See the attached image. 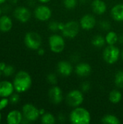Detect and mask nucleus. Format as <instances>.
<instances>
[{"instance_id": "obj_1", "label": "nucleus", "mask_w": 123, "mask_h": 124, "mask_svg": "<svg viewBox=\"0 0 123 124\" xmlns=\"http://www.w3.org/2000/svg\"><path fill=\"white\" fill-rule=\"evenodd\" d=\"M14 90L17 93H23L27 92L32 85V78L30 74L25 71L20 70L16 73L13 80Z\"/></svg>"}, {"instance_id": "obj_2", "label": "nucleus", "mask_w": 123, "mask_h": 124, "mask_svg": "<svg viewBox=\"0 0 123 124\" xmlns=\"http://www.w3.org/2000/svg\"><path fill=\"white\" fill-rule=\"evenodd\" d=\"M70 119L74 124H88L91 122V115L86 109L77 107L71 112Z\"/></svg>"}, {"instance_id": "obj_3", "label": "nucleus", "mask_w": 123, "mask_h": 124, "mask_svg": "<svg viewBox=\"0 0 123 124\" xmlns=\"http://www.w3.org/2000/svg\"><path fill=\"white\" fill-rule=\"evenodd\" d=\"M24 43L28 49L31 50H38L41 46L42 39L38 33L30 31L25 34Z\"/></svg>"}, {"instance_id": "obj_4", "label": "nucleus", "mask_w": 123, "mask_h": 124, "mask_svg": "<svg viewBox=\"0 0 123 124\" xmlns=\"http://www.w3.org/2000/svg\"><path fill=\"white\" fill-rule=\"evenodd\" d=\"M120 52L119 49L115 45H109L103 52L104 60L109 64L115 63L120 57Z\"/></svg>"}, {"instance_id": "obj_5", "label": "nucleus", "mask_w": 123, "mask_h": 124, "mask_svg": "<svg viewBox=\"0 0 123 124\" xmlns=\"http://www.w3.org/2000/svg\"><path fill=\"white\" fill-rule=\"evenodd\" d=\"M22 113L23 115V118L28 120L29 122L36 121L40 116L39 110L35 105L30 103L23 105Z\"/></svg>"}, {"instance_id": "obj_6", "label": "nucleus", "mask_w": 123, "mask_h": 124, "mask_svg": "<svg viewBox=\"0 0 123 124\" xmlns=\"http://www.w3.org/2000/svg\"><path fill=\"white\" fill-rule=\"evenodd\" d=\"M49 46L51 50L54 53L62 52L65 46V43L63 37L57 34L51 35L49 37Z\"/></svg>"}, {"instance_id": "obj_7", "label": "nucleus", "mask_w": 123, "mask_h": 124, "mask_svg": "<svg viewBox=\"0 0 123 124\" xmlns=\"http://www.w3.org/2000/svg\"><path fill=\"white\" fill-rule=\"evenodd\" d=\"M80 25L75 21H70L65 24L63 29L62 30V34L65 37L69 39L75 38L79 33Z\"/></svg>"}, {"instance_id": "obj_8", "label": "nucleus", "mask_w": 123, "mask_h": 124, "mask_svg": "<svg viewBox=\"0 0 123 124\" xmlns=\"http://www.w3.org/2000/svg\"><path fill=\"white\" fill-rule=\"evenodd\" d=\"M83 95L79 90H72L67 95V102L69 105L77 108L80 106L83 102Z\"/></svg>"}, {"instance_id": "obj_9", "label": "nucleus", "mask_w": 123, "mask_h": 124, "mask_svg": "<svg viewBox=\"0 0 123 124\" xmlns=\"http://www.w3.org/2000/svg\"><path fill=\"white\" fill-rule=\"evenodd\" d=\"M13 15L17 21L20 23H26L30 20L31 12L27 7L20 6L15 8L13 12Z\"/></svg>"}, {"instance_id": "obj_10", "label": "nucleus", "mask_w": 123, "mask_h": 124, "mask_svg": "<svg viewBox=\"0 0 123 124\" xmlns=\"http://www.w3.org/2000/svg\"><path fill=\"white\" fill-rule=\"evenodd\" d=\"M34 15L40 21H46L51 16V10L47 6L40 5L35 9Z\"/></svg>"}, {"instance_id": "obj_11", "label": "nucleus", "mask_w": 123, "mask_h": 124, "mask_svg": "<svg viewBox=\"0 0 123 124\" xmlns=\"http://www.w3.org/2000/svg\"><path fill=\"white\" fill-rule=\"evenodd\" d=\"M14 91L13 83L7 80L0 81V97H9L14 93Z\"/></svg>"}, {"instance_id": "obj_12", "label": "nucleus", "mask_w": 123, "mask_h": 124, "mask_svg": "<svg viewBox=\"0 0 123 124\" xmlns=\"http://www.w3.org/2000/svg\"><path fill=\"white\" fill-rule=\"evenodd\" d=\"M49 97L52 103H60L63 100V94L62 89L59 86H53L49 91Z\"/></svg>"}, {"instance_id": "obj_13", "label": "nucleus", "mask_w": 123, "mask_h": 124, "mask_svg": "<svg viewBox=\"0 0 123 124\" xmlns=\"http://www.w3.org/2000/svg\"><path fill=\"white\" fill-rule=\"evenodd\" d=\"M23 119L22 113L17 110H11L7 116V123L8 124H20Z\"/></svg>"}, {"instance_id": "obj_14", "label": "nucleus", "mask_w": 123, "mask_h": 124, "mask_svg": "<svg viewBox=\"0 0 123 124\" xmlns=\"http://www.w3.org/2000/svg\"><path fill=\"white\" fill-rule=\"evenodd\" d=\"M80 25L84 30L92 29L96 25V19L93 15H86L80 19Z\"/></svg>"}, {"instance_id": "obj_15", "label": "nucleus", "mask_w": 123, "mask_h": 124, "mask_svg": "<svg viewBox=\"0 0 123 124\" xmlns=\"http://www.w3.org/2000/svg\"><path fill=\"white\" fill-rule=\"evenodd\" d=\"M57 71L62 76H69L72 72V67L67 61H60L57 64Z\"/></svg>"}, {"instance_id": "obj_16", "label": "nucleus", "mask_w": 123, "mask_h": 124, "mask_svg": "<svg viewBox=\"0 0 123 124\" xmlns=\"http://www.w3.org/2000/svg\"><path fill=\"white\" fill-rule=\"evenodd\" d=\"M12 20L8 15L0 16V31L4 33H7L12 28Z\"/></svg>"}, {"instance_id": "obj_17", "label": "nucleus", "mask_w": 123, "mask_h": 124, "mask_svg": "<svg viewBox=\"0 0 123 124\" xmlns=\"http://www.w3.org/2000/svg\"><path fill=\"white\" fill-rule=\"evenodd\" d=\"M91 72V67L89 64L82 62L78 64L75 68V73L78 76L81 77L88 76Z\"/></svg>"}, {"instance_id": "obj_18", "label": "nucleus", "mask_w": 123, "mask_h": 124, "mask_svg": "<svg viewBox=\"0 0 123 124\" xmlns=\"http://www.w3.org/2000/svg\"><path fill=\"white\" fill-rule=\"evenodd\" d=\"M93 12L97 15H102L107 10V5L102 0H94L91 4Z\"/></svg>"}, {"instance_id": "obj_19", "label": "nucleus", "mask_w": 123, "mask_h": 124, "mask_svg": "<svg viewBox=\"0 0 123 124\" xmlns=\"http://www.w3.org/2000/svg\"><path fill=\"white\" fill-rule=\"evenodd\" d=\"M111 15L117 21H123V4H119L114 6L111 11Z\"/></svg>"}, {"instance_id": "obj_20", "label": "nucleus", "mask_w": 123, "mask_h": 124, "mask_svg": "<svg viewBox=\"0 0 123 124\" xmlns=\"http://www.w3.org/2000/svg\"><path fill=\"white\" fill-rule=\"evenodd\" d=\"M123 98V95L121 94L120 92H119L118 90H113L109 93V101L114 104H117L119 103L121 100Z\"/></svg>"}, {"instance_id": "obj_21", "label": "nucleus", "mask_w": 123, "mask_h": 124, "mask_svg": "<svg viewBox=\"0 0 123 124\" xmlns=\"http://www.w3.org/2000/svg\"><path fill=\"white\" fill-rule=\"evenodd\" d=\"M105 39H106V42L109 45H115L117 43V41H118V36L115 32L109 31L107 34Z\"/></svg>"}, {"instance_id": "obj_22", "label": "nucleus", "mask_w": 123, "mask_h": 124, "mask_svg": "<svg viewBox=\"0 0 123 124\" xmlns=\"http://www.w3.org/2000/svg\"><path fill=\"white\" fill-rule=\"evenodd\" d=\"M101 121L103 124H119L120 123L118 118L114 115H107L104 116Z\"/></svg>"}, {"instance_id": "obj_23", "label": "nucleus", "mask_w": 123, "mask_h": 124, "mask_svg": "<svg viewBox=\"0 0 123 124\" xmlns=\"http://www.w3.org/2000/svg\"><path fill=\"white\" fill-rule=\"evenodd\" d=\"M106 42V39L101 35H97L96 36L94 37V39H92V44L95 46V47H102Z\"/></svg>"}, {"instance_id": "obj_24", "label": "nucleus", "mask_w": 123, "mask_h": 124, "mask_svg": "<svg viewBox=\"0 0 123 124\" xmlns=\"http://www.w3.org/2000/svg\"><path fill=\"white\" fill-rule=\"evenodd\" d=\"M56 119L54 116L50 113H45L42 115L41 117V122L44 124H53L55 123Z\"/></svg>"}, {"instance_id": "obj_25", "label": "nucleus", "mask_w": 123, "mask_h": 124, "mask_svg": "<svg viewBox=\"0 0 123 124\" xmlns=\"http://www.w3.org/2000/svg\"><path fill=\"white\" fill-rule=\"evenodd\" d=\"M115 84L119 88H123V71H118L115 77Z\"/></svg>"}, {"instance_id": "obj_26", "label": "nucleus", "mask_w": 123, "mask_h": 124, "mask_svg": "<svg viewBox=\"0 0 123 124\" xmlns=\"http://www.w3.org/2000/svg\"><path fill=\"white\" fill-rule=\"evenodd\" d=\"M63 3L67 9H72L77 5V0H63Z\"/></svg>"}, {"instance_id": "obj_27", "label": "nucleus", "mask_w": 123, "mask_h": 124, "mask_svg": "<svg viewBox=\"0 0 123 124\" xmlns=\"http://www.w3.org/2000/svg\"><path fill=\"white\" fill-rule=\"evenodd\" d=\"M3 74L8 77V76H11L14 73V68L13 67V65H7L6 68H4V70L2 71Z\"/></svg>"}, {"instance_id": "obj_28", "label": "nucleus", "mask_w": 123, "mask_h": 124, "mask_svg": "<svg viewBox=\"0 0 123 124\" xmlns=\"http://www.w3.org/2000/svg\"><path fill=\"white\" fill-rule=\"evenodd\" d=\"M49 28L51 31L56 32L58 30H60V23H58L57 21H51L49 24Z\"/></svg>"}, {"instance_id": "obj_29", "label": "nucleus", "mask_w": 123, "mask_h": 124, "mask_svg": "<svg viewBox=\"0 0 123 124\" xmlns=\"http://www.w3.org/2000/svg\"><path fill=\"white\" fill-rule=\"evenodd\" d=\"M20 95L18 94V93H13L10 97H9V102L12 105H15L17 104L20 101Z\"/></svg>"}, {"instance_id": "obj_30", "label": "nucleus", "mask_w": 123, "mask_h": 124, "mask_svg": "<svg viewBox=\"0 0 123 124\" xmlns=\"http://www.w3.org/2000/svg\"><path fill=\"white\" fill-rule=\"evenodd\" d=\"M47 81H49V83H50L51 84H57V77L55 74L54 73H50L47 76Z\"/></svg>"}, {"instance_id": "obj_31", "label": "nucleus", "mask_w": 123, "mask_h": 124, "mask_svg": "<svg viewBox=\"0 0 123 124\" xmlns=\"http://www.w3.org/2000/svg\"><path fill=\"white\" fill-rule=\"evenodd\" d=\"M9 100L8 99V97L1 98V100H0V111L6 108L9 105Z\"/></svg>"}, {"instance_id": "obj_32", "label": "nucleus", "mask_w": 123, "mask_h": 124, "mask_svg": "<svg viewBox=\"0 0 123 124\" xmlns=\"http://www.w3.org/2000/svg\"><path fill=\"white\" fill-rule=\"evenodd\" d=\"M100 27L105 31H109L111 28V24L107 20H104L100 23Z\"/></svg>"}, {"instance_id": "obj_33", "label": "nucleus", "mask_w": 123, "mask_h": 124, "mask_svg": "<svg viewBox=\"0 0 123 124\" xmlns=\"http://www.w3.org/2000/svg\"><path fill=\"white\" fill-rule=\"evenodd\" d=\"M90 88H91V86H90V84L88 82H84L81 85V89L84 92H86L89 91Z\"/></svg>"}, {"instance_id": "obj_34", "label": "nucleus", "mask_w": 123, "mask_h": 124, "mask_svg": "<svg viewBox=\"0 0 123 124\" xmlns=\"http://www.w3.org/2000/svg\"><path fill=\"white\" fill-rule=\"evenodd\" d=\"M6 66H7L6 63H4V62H0V70L2 72L4 70V68H6Z\"/></svg>"}, {"instance_id": "obj_35", "label": "nucleus", "mask_w": 123, "mask_h": 124, "mask_svg": "<svg viewBox=\"0 0 123 124\" xmlns=\"http://www.w3.org/2000/svg\"><path fill=\"white\" fill-rule=\"evenodd\" d=\"M37 51H38V54L40 56H42V55H43V54H44V53H45V51H44V49H42V48H41V47H40V48H39V49H38Z\"/></svg>"}, {"instance_id": "obj_36", "label": "nucleus", "mask_w": 123, "mask_h": 124, "mask_svg": "<svg viewBox=\"0 0 123 124\" xmlns=\"http://www.w3.org/2000/svg\"><path fill=\"white\" fill-rule=\"evenodd\" d=\"M58 118H59V120L60 121H62V122H63V121H65V116H63L62 114L59 115V116H58Z\"/></svg>"}, {"instance_id": "obj_37", "label": "nucleus", "mask_w": 123, "mask_h": 124, "mask_svg": "<svg viewBox=\"0 0 123 124\" xmlns=\"http://www.w3.org/2000/svg\"><path fill=\"white\" fill-rule=\"evenodd\" d=\"M118 40H119V41H120L121 44H123V34L120 36V38L118 39Z\"/></svg>"}, {"instance_id": "obj_38", "label": "nucleus", "mask_w": 123, "mask_h": 124, "mask_svg": "<svg viewBox=\"0 0 123 124\" xmlns=\"http://www.w3.org/2000/svg\"><path fill=\"white\" fill-rule=\"evenodd\" d=\"M38 1H40V2H41V3L45 4V3H47V2L50 1L51 0H38Z\"/></svg>"}, {"instance_id": "obj_39", "label": "nucleus", "mask_w": 123, "mask_h": 124, "mask_svg": "<svg viewBox=\"0 0 123 124\" xmlns=\"http://www.w3.org/2000/svg\"><path fill=\"white\" fill-rule=\"evenodd\" d=\"M39 113H40V115H43L45 113V110L43 109L39 110Z\"/></svg>"}, {"instance_id": "obj_40", "label": "nucleus", "mask_w": 123, "mask_h": 124, "mask_svg": "<svg viewBox=\"0 0 123 124\" xmlns=\"http://www.w3.org/2000/svg\"><path fill=\"white\" fill-rule=\"evenodd\" d=\"M88 1V0H80V1L81 3H83V4L86 3V2H87Z\"/></svg>"}, {"instance_id": "obj_41", "label": "nucleus", "mask_w": 123, "mask_h": 124, "mask_svg": "<svg viewBox=\"0 0 123 124\" xmlns=\"http://www.w3.org/2000/svg\"><path fill=\"white\" fill-rule=\"evenodd\" d=\"M7 0H0V4H3V3H4L5 1H7Z\"/></svg>"}, {"instance_id": "obj_42", "label": "nucleus", "mask_w": 123, "mask_h": 124, "mask_svg": "<svg viewBox=\"0 0 123 124\" xmlns=\"http://www.w3.org/2000/svg\"><path fill=\"white\" fill-rule=\"evenodd\" d=\"M1 111H0V123H1Z\"/></svg>"}, {"instance_id": "obj_43", "label": "nucleus", "mask_w": 123, "mask_h": 124, "mask_svg": "<svg viewBox=\"0 0 123 124\" xmlns=\"http://www.w3.org/2000/svg\"><path fill=\"white\" fill-rule=\"evenodd\" d=\"M1 7H0V16H1Z\"/></svg>"}, {"instance_id": "obj_44", "label": "nucleus", "mask_w": 123, "mask_h": 124, "mask_svg": "<svg viewBox=\"0 0 123 124\" xmlns=\"http://www.w3.org/2000/svg\"><path fill=\"white\" fill-rule=\"evenodd\" d=\"M1 73H2V72H1V71L0 70V78H1Z\"/></svg>"}, {"instance_id": "obj_45", "label": "nucleus", "mask_w": 123, "mask_h": 124, "mask_svg": "<svg viewBox=\"0 0 123 124\" xmlns=\"http://www.w3.org/2000/svg\"><path fill=\"white\" fill-rule=\"evenodd\" d=\"M122 57H123V53H122Z\"/></svg>"}]
</instances>
